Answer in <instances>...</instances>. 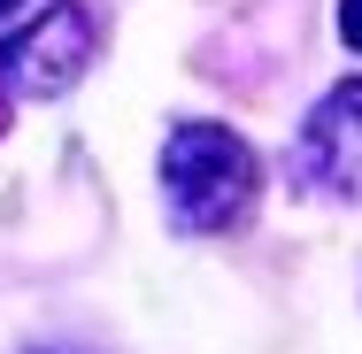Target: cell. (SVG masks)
Returning a JSON list of instances; mask_svg holds the SVG:
<instances>
[{
    "label": "cell",
    "mask_w": 362,
    "mask_h": 354,
    "mask_svg": "<svg viewBox=\"0 0 362 354\" xmlns=\"http://www.w3.org/2000/svg\"><path fill=\"white\" fill-rule=\"evenodd\" d=\"M162 201L177 231H231L255 201V154L223 124H177L162 146Z\"/></svg>",
    "instance_id": "6da1fadb"
},
{
    "label": "cell",
    "mask_w": 362,
    "mask_h": 354,
    "mask_svg": "<svg viewBox=\"0 0 362 354\" xmlns=\"http://www.w3.org/2000/svg\"><path fill=\"white\" fill-rule=\"evenodd\" d=\"M85 62H93V16L77 0H54L47 16H31L0 47V85L23 93V100H54L85 77Z\"/></svg>",
    "instance_id": "7a4b0ae2"
},
{
    "label": "cell",
    "mask_w": 362,
    "mask_h": 354,
    "mask_svg": "<svg viewBox=\"0 0 362 354\" xmlns=\"http://www.w3.org/2000/svg\"><path fill=\"white\" fill-rule=\"evenodd\" d=\"M300 177L324 193H362V77L316 100L300 131Z\"/></svg>",
    "instance_id": "3957f363"
},
{
    "label": "cell",
    "mask_w": 362,
    "mask_h": 354,
    "mask_svg": "<svg viewBox=\"0 0 362 354\" xmlns=\"http://www.w3.org/2000/svg\"><path fill=\"white\" fill-rule=\"evenodd\" d=\"M339 39L362 54V0H339Z\"/></svg>",
    "instance_id": "277c9868"
},
{
    "label": "cell",
    "mask_w": 362,
    "mask_h": 354,
    "mask_svg": "<svg viewBox=\"0 0 362 354\" xmlns=\"http://www.w3.org/2000/svg\"><path fill=\"white\" fill-rule=\"evenodd\" d=\"M8 8H16V0H0V16H8Z\"/></svg>",
    "instance_id": "5b68a950"
}]
</instances>
